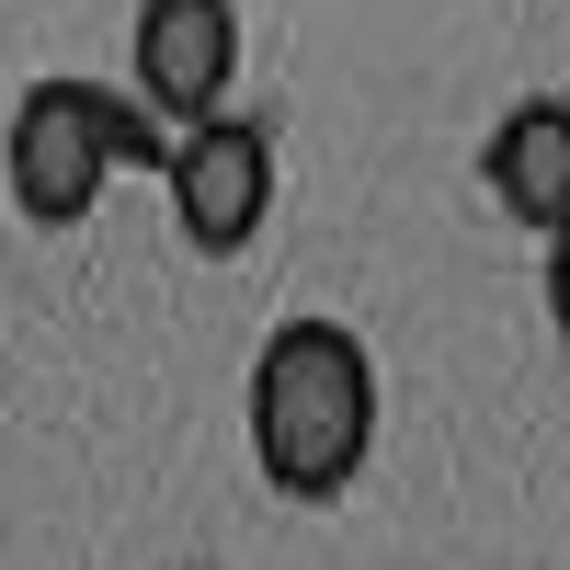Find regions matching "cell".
<instances>
[{
  "mask_svg": "<svg viewBox=\"0 0 570 570\" xmlns=\"http://www.w3.org/2000/svg\"><path fill=\"white\" fill-rule=\"evenodd\" d=\"M126 58H137V104L160 126L217 115L228 80H240V0H137Z\"/></svg>",
  "mask_w": 570,
  "mask_h": 570,
  "instance_id": "4",
  "label": "cell"
},
{
  "mask_svg": "<svg viewBox=\"0 0 570 570\" xmlns=\"http://www.w3.org/2000/svg\"><path fill=\"white\" fill-rule=\"evenodd\" d=\"M480 183H491V206L513 228H548L570 217V91H525L502 126H491V149H480Z\"/></svg>",
  "mask_w": 570,
  "mask_h": 570,
  "instance_id": "5",
  "label": "cell"
},
{
  "mask_svg": "<svg viewBox=\"0 0 570 570\" xmlns=\"http://www.w3.org/2000/svg\"><path fill=\"white\" fill-rule=\"evenodd\" d=\"M160 195L183 217V240H195L206 263L228 252H252V228L274 217V126L263 115H195V126H171V160H160Z\"/></svg>",
  "mask_w": 570,
  "mask_h": 570,
  "instance_id": "3",
  "label": "cell"
},
{
  "mask_svg": "<svg viewBox=\"0 0 570 570\" xmlns=\"http://www.w3.org/2000/svg\"><path fill=\"white\" fill-rule=\"evenodd\" d=\"M548 331L570 343V217L548 228Z\"/></svg>",
  "mask_w": 570,
  "mask_h": 570,
  "instance_id": "6",
  "label": "cell"
},
{
  "mask_svg": "<svg viewBox=\"0 0 570 570\" xmlns=\"http://www.w3.org/2000/svg\"><path fill=\"white\" fill-rule=\"evenodd\" d=\"M252 468L274 502H343L376 456V354L343 320H285L252 354Z\"/></svg>",
  "mask_w": 570,
  "mask_h": 570,
  "instance_id": "1",
  "label": "cell"
},
{
  "mask_svg": "<svg viewBox=\"0 0 570 570\" xmlns=\"http://www.w3.org/2000/svg\"><path fill=\"white\" fill-rule=\"evenodd\" d=\"M160 160H171V126L104 80H35L0 126V195L23 228H80L115 171H160Z\"/></svg>",
  "mask_w": 570,
  "mask_h": 570,
  "instance_id": "2",
  "label": "cell"
}]
</instances>
